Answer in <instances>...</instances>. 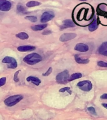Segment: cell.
Segmentation results:
<instances>
[{"label": "cell", "instance_id": "1", "mask_svg": "<svg viewBox=\"0 0 107 120\" xmlns=\"http://www.w3.org/2000/svg\"><path fill=\"white\" fill-rule=\"evenodd\" d=\"M42 61V57L38 53H31L26 55L23 58V61L30 65H34Z\"/></svg>", "mask_w": 107, "mask_h": 120}, {"label": "cell", "instance_id": "2", "mask_svg": "<svg viewBox=\"0 0 107 120\" xmlns=\"http://www.w3.org/2000/svg\"><path fill=\"white\" fill-rule=\"evenodd\" d=\"M23 98V96L19 94L11 96L6 98L4 101V103L8 106H13L15 105H16L17 103H19L21 100H22Z\"/></svg>", "mask_w": 107, "mask_h": 120}, {"label": "cell", "instance_id": "3", "mask_svg": "<svg viewBox=\"0 0 107 120\" xmlns=\"http://www.w3.org/2000/svg\"><path fill=\"white\" fill-rule=\"evenodd\" d=\"M69 78V72L68 70H65L58 74V75L56 76V82L60 84H64L68 81Z\"/></svg>", "mask_w": 107, "mask_h": 120}, {"label": "cell", "instance_id": "4", "mask_svg": "<svg viewBox=\"0 0 107 120\" xmlns=\"http://www.w3.org/2000/svg\"><path fill=\"white\" fill-rule=\"evenodd\" d=\"M2 63L9 64V65L8 66V68L10 69H15L18 66V63L16 60L14 58H12L10 56H6L5 58H4L3 60H2Z\"/></svg>", "mask_w": 107, "mask_h": 120}, {"label": "cell", "instance_id": "5", "mask_svg": "<svg viewBox=\"0 0 107 120\" xmlns=\"http://www.w3.org/2000/svg\"><path fill=\"white\" fill-rule=\"evenodd\" d=\"M77 86H78L82 91H90L93 88V85H92L91 81L88 80L80 81V82H78Z\"/></svg>", "mask_w": 107, "mask_h": 120}, {"label": "cell", "instance_id": "6", "mask_svg": "<svg viewBox=\"0 0 107 120\" xmlns=\"http://www.w3.org/2000/svg\"><path fill=\"white\" fill-rule=\"evenodd\" d=\"M54 17V13L51 12V11H45V13H43L41 17V22L43 23L48 22L51 20Z\"/></svg>", "mask_w": 107, "mask_h": 120}, {"label": "cell", "instance_id": "7", "mask_svg": "<svg viewBox=\"0 0 107 120\" xmlns=\"http://www.w3.org/2000/svg\"><path fill=\"white\" fill-rule=\"evenodd\" d=\"M11 8V3L6 0H0V11H8Z\"/></svg>", "mask_w": 107, "mask_h": 120}, {"label": "cell", "instance_id": "8", "mask_svg": "<svg viewBox=\"0 0 107 120\" xmlns=\"http://www.w3.org/2000/svg\"><path fill=\"white\" fill-rule=\"evenodd\" d=\"M76 37V34L72 33H68L63 34L60 38V41L61 42H65L74 39Z\"/></svg>", "mask_w": 107, "mask_h": 120}, {"label": "cell", "instance_id": "9", "mask_svg": "<svg viewBox=\"0 0 107 120\" xmlns=\"http://www.w3.org/2000/svg\"><path fill=\"white\" fill-rule=\"evenodd\" d=\"M89 49L88 45L84 43H78L75 47V50L80 51V52H86Z\"/></svg>", "mask_w": 107, "mask_h": 120}, {"label": "cell", "instance_id": "10", "mask_svg": "<svg viewBox=\"0 0 107 120\" xmlns=\"http://www.w3.org/2000/svg\"><path fill=\"white\" fill-rule=\"evenodd\" d=\"M75 24L73 22V21L70 20V19H66V20L63 21V24L61 25L60 28L61 30L63 29H65V28H73L75 27Z\"/></svg>", "mask_w": 107, "mask_h": 120}, {"label": "cell", "instance_id": "11", "mask_svg": "<svg viewBox=\"0 0 107 120\" xmlns=\"http://www.w3.org/2000/svg\"><path fill=\"white\" fill-rule=\"evenodd\" d=\"M36 47L30 46V45H26V46H20L18 47V50L20 52H27V51H31L34 50Z\"/></svg>", "mask_w": 107, "mask_h": 120}, {"label": "cell", "instance_id": "12", "mask_svg": "<svg viewBox=\"0 0 107 120\" xmlns=\"http://www.w3.org/2000/svg\"><path fill=\"white\" fill-rule=\"evenodd\" d=\"M98 52L101 55L107 56V42H104L98 48Z\"/></svg>", "mask_w": 107, "mask_h": 120}, {"label": "cell", "instance_id": "13", "mask_svg": "<svg viewBox=\"0 0 107 120\" xmlns=\"http://www.w3.org/2000/svg\"><path fill=\"white\" fill-rule=\"evenodd\" d=\"M26 81L28 82H31L32 83H33L34 84H35L36 86H38L41 83V80L37 77L34 76H28L26 78Z\"/></svg>", "mask_w": 107, "mask_h": 120}, {"label": "cell", "instance_id": "14", "mask_svg": "<svg viewBox=\"0 0 107 120\" xmlns=\"http://www.w3.org/2000/svg\"><path fill=\"white\" fill-rule=\"evenodd\" d=\"M98 27V25L97 20L96 19H95L88 26V30H90V31H94L97 29Z\"/></svg>", "mask_w": 107, "mask_h": 120}, {"label": "cell", "instance_id": "15", "mask_svg": "<svg viewBox=\"0 0 107 120\" xmlns=\"http://www.w3.org/2000/svg\"><path fill=\"white\" fill-rule=\"evenodd\" d=\"M75 59L77 63L79 64H87L90 61L89 60H88V59H82V58H81L78 54H76L75 55Z\"/></svg>", "mask_w": 107, "mask_h": 120}, {"label": "cell", "instance_id": "16", "mask_svg": "<svg viewBox=\"0 0 107 120\" xmlns=\"http://www.w3.org/2000/svg\"><path fill=\"white\" fill-rule=\"evenodd\" d=\"M48 26L47 24H37L34 26H31V29L33 31H41L46 28Z\"/></svg>", "mask_w": 107, "mask_h": 120}, {"label": "cell", "instance_id": "17", "mask_svg": "<svg viewBox=\"0 0 107 120\" xmlns=\"http://www.w3.org/2000/svg\"><path fill=\"white\" fill-rule=\"evenodd\" d=\"M82 77V75L81 73H74V74H72V75L69 76V79H68V81H71L75 80V79H76L81 78Z\"/></svg>", "mask_w": 107, "mask_h": 120}, {"label": "cell", "instance_id": "18", "mask_svg": "<svg viewBox=\"0 0 107 120\" xmlns=\"http://www.w3.org/2000/svg\"><path fill=\"white\" fill-rule=\"evenodd\" d=\"M16 36L20 39H27L29 38V36H28V34L24 33V32H21L19 33L16 34Z\"/></svg>", "mask_w": 107, "mask_h": 120}, {"label": "cell", "instance_id": "19", "mask_svg": "<svg viewBox=\"0 0 107 120\" xmlns=\"http://www.w3.org/2000/svg\"><path fill=\"white\" fill-rule=\"evenodd\" d=\"M41 4V3L38 1H31L28 2L26 3V7L31 8V7H34V6H37Z\"/></svg>", "mask_w": 107, "mask_h": 120}, {"label": "cell", "instance_id": "20", "mask_svg": "<svg viewBox=\"0 0 107 120\" xmlns=\"http://www.w3.org/2000/svg\"><path fill=\"white\" fill-rule=\"evenodd\" d=\"M17 10L21 13H25L26 11V9L25 8V7L20 3H18L17 5Z\"/></svg>", "mask_w": 107, "mask_h": 120}, {"label": "cell", "instance_id": "21", "mask_svg": "<svg viewBox=\"0 0 107 120\" xmlns=\"http://www.w3.org/2000/svg\"><path fill=\"white\" fill-rule=\"evenodd\" d=\"M25 19L26 20L30 21L33 22H35L37 21V18L34 16H28L25 17Z\"/></svg>", "mask_w": 107, "mask_h": 120}, {"label": "cell", "instance_id": "22", "mask_svg": "<svg viewBox=\"0 0 107 120\" xmlns=\"http://www.w3.org/2000/svg\"><path fill=\"white\" fill-rule=\"evenodd\" d=\"M68 92V93L69 94H71V89L69 87H65V88H61L60 90H59V92L60 93H64V92Z\"/></svg>", "mask_w": 107, "mask_h": 120}, {"label": "cell", "instance_id": "23", "mask_svg": "<svg viewBox=\"0 0 107 120\" xmlns=\"http://www.w3.org/2000/svg\"><path fill=\"white\" fill-rule=\"evenodd\" d=\"M87 109H88V111H89L92 114H93V115H96V110L95 109V108H93V107L92 106L88 107V108H87Z\"/></svg>", "mask_w": 107, "mask_h": 120}, {"label": "cell", "instance_id": "24", "mask_svg": "<svg viewBox=\"0 0 107 120\" xmlns=\"http://www.w3.org/2000/svg\"><path fill=\"white\" fill-rule=\"evenodd\" d=\"M98 66H99V67H105L107 68V63L104 61H98L97 63Z\"/></svg>", "mask_w": 107, "mask_h": 120}, {"label": "cell", "instance_id": "25", "mask_svg": "<svg viewBox=\"0 0 107 120\" xmlns=\"http://www.w3.org/2000/svg\"><path fill=\"white\" fill-rule=\"evenodd\" d=\"M52 70H53L52 68H51V67L49 68L47 70L46 72V73H43L42 75H43V76H49V75H50L51 73H52Z\"/></svg>", "mask_w": 107, "mask_h": 120}, {"label": "cell", "instance_id": "26", "mask_svg": "<svg viewBox=\"0 0 107 120\" xmlns=\"http://www.w3.org/2000/svg\"><path fill=\"white\" fill-rule=\"evenodd\" d=\"M19 72H20V70L16 71V72L15 73V75H14V78H13V79H14V81H15V82H18L19 80L18 78V74L19 73Z\"/></svg>", "mask_w": 107, "mask_h": 120}, {"label": "cell", "instance_id": "27", "mask_svg": "<svg viewBox=\"0 0 107 120\" xmlns=\"http://www.w3.org/2000/svg\"><path fill=\"white\" fill-rule=\"evenodd\" d=\"M6 82V77H3L1 78H0V87L4 85Z\"/></svg>", "mask_w": 107, "mask_h": 120}, {"label": "cell", "instance_id": "28", "mask_svg": "<svg viewBox=\"0 0 107 120\" xmlns=\"http://www.w3.org/2000/svg\"><path fill=\"white\" fill-rule=\"evenodd\" d=\"M101 99H107V93H105V94H103L101 96V97H100Z\"/></svg>", "mask_w": 107, "mask_h": 120}, {"label": "cell", "instance_id": "29", "mask_svg": "<svg viewBox=\"0 0 107 120\" xmlns=\"http://www.w3.org/2000/svg\"><path fill=\"white\" fill-rule=\"evenodd\" d=\"M50 33H51V31H45L43 33V34H44V35H48V34Z\"/></svg>", "mask_w": 107, "mask_h": 120}, {"label": "cell", "instance_id": "30", "mask_svg": "<svg viewBox=\"0 0 107 120\" xmlns=\"http://www.w3.org/2000/svg\"><path fill=\"white\" fill-rule=\"evenodd\" d=\"M101 105H102V106H103L104 108H105L106 109H107V103H103V104H102Z\"/></svg>", "mask_w": 107, "mask_h": 120}]
</instances>
